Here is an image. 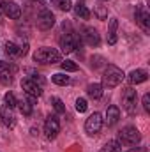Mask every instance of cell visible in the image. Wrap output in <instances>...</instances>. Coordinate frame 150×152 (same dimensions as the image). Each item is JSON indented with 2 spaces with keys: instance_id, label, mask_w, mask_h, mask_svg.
Here are the masks:
<instances>
[{
  "instance_id": "36",
  "label": "cell",
  "mask_w": 150,
  "mask_h": 152,
  "mask_svg": "<svg viewBox=\"0 0 150 152\" xmlns=\"http://www.w3.org/2000/svg\"><path fill=\"white\" fill-rule=\"evenodd\" d=\"M28 2H37V0H28Z\"/></svg>"
},
{
  "instance_id": "26",
  "label": "cell",
  "mask_w": 150,
  "mask_h": 152,
  "mask_svg": "<svg viewBox=\"0 0 150 152\" xmlns=\"http://www.w3.org/2000/svg\"><path fill=\"white\" fill-rule=\"evenodd\" d=\"M60 67H62L64 71H78V64L73 62V60H64V62H60Z\"/></svg>"
},
{
  "instance_id": "19",
  "label": "cell",
  "mask_w": 150,
  "mask_h": 152,
  "mask_svg": "<svg viewBox=\"0 0 150 152\" xmlns=\"http://www.w3.org/2000/svg\"><path fill=\"white\" fill-rule=\"evenodd\" d=\"M74 14L78 18H81V20H88L90 18V11H88V7L85 5V4H81V2H78L74 5Z\"/></svg>"
},
{
  "instance_id": "24",
  "label": "cell",
  "mask_w": 150,
  "mask_h": 152,
  "mask_svg": "<svg viewBox=\"0 0 150 152\" xmlns=\"http://www.w3.org/2000/svg\"><path fill=\"white\" fill-rule=\"evenodd\" d=\"M51 104H53V108H55L57 113H66V104L62 103V99H58V97H51Z\"/></svg>"
},
{
  "instance_id": "16",
  "label": "cell",
  "mask_w": 150,
  "mask_h": 152,
  "mask_svg": "<svg viewBox=\"0 0 150 152\" xmlns=\"http://www.w3.org/2000/svg\"><path fill=\"white\" fill-rule=\"evenodd\" d=\"M34 99L36 97H30L28 96V99H21V101H18V108H20V112L23 115H30L32 113V110H34Z\"/></svg>"
},
{
  "instance_id": "14",
  "label": "cell",
  "mask_w": 150,
  "mask_h": 152,
  "mask_svg": "<svg viewBox=\"0 0 150 152\" xmlns=\"http://www.w3.org/2000/svg\"><path fill=\"white\" fill-rule=\"evenodd\" d=\"M118 118H120V108L118 106H108V110H106V118H103V122H106L108 126H115L117 122H118Z\"/></svg>"
},
{
  "instance_id": "30",
  "label": "cell",
  "mask_w": 150,
  "mask_h": 152,
  "mask_svg": "<svg viewBox=\"0 0 150 152\" xmlns=\"http://www.w3.org/2000/svg\"><path fill=\"white\" fill-rule=\"evenodd\" d=\"M28 75H30V80H34L36 83H39L41 87L44 85V78L39 75V73H36V71H32V69H28Z\"/></svg>"
},
{
  "instance_id": "1",
  "label": "cell",
  "mask_w": 150,
  "mask_h": 152,
  "mask_svg": "<svg viewBox=\"0 0 150 152\" xmlns=\"http://www.w3.org/2000/svg\"><path fill=\"white\" fill-rule=\"evenodd\" d=\"M124 78H125V75L120 67L108 64L103 71V83L101 85H103V88H115L124 81Z\"/></svg>"
},
{
  "instance_id": "13",
  "label": "cell",
  "mask_w": 150,
  "mask_h": 152,
  "mask_svg": "<svg viewBox=\"0 0 150 152\" xmlns=\"http://www.w3.org/2000/svg\"><path fill=\"white\" fill-rule=\"evenodd\" d=\"M81 32H83L81 37H83V41H85L88 46H99L101 37H99V32H97L94 27H85Z\"/></svg>"
},
{
  "instance_id": "5",
  "label": "cell",
  "mask_w": 150,
  "mask_h": 152,
  "mask_svg": "<svg viewBox=\"0 0 150 152\" xmlns=\"http://www.w3.org/2000/svg\"><path fill=\"white\" fill-rule=\"evenodd\" d=\"M58 42H60V48L64 53H71V51H74V48H81V39L73 32L62 34L58 37Z\"/></svg>"
},
{
  "instance_id": "22",
  "label": "cell",
  "mask_w": 150,
  "mask_h": 152,
  "mask_svg": "<svg viewBox=\"0 0 150 152\" xmlns=\"http://www.w3.org/2000/svg\"><path fill=\"white\" fill-rule=\"evenodd\" d=\"M51 81L53 83H57V85H69V81H71V78L67 75H64V73H57V75H53L51 76Z\"/></svg>"
},
{
  "instance_id": "21",
  "label": "cell",
  "mask_w": 150,
  "mask_h": 152,
  "mask_svg": "<svg viewBox=\"0 0 150 152\" xmlns=\"http://www.w3.org/2000/svg\"><path fill=\"white\" fill-rule=\"evenodd\" d=\"M120 151H122V143L118 140H111V142H108L99 152H120Z\"/></svg>"
},
{
  "instance_id": "28",
  "label": "cell",
  "mask_w": 150,
  "mask_h": 152,
  "mask_svg": "<svg viewBox=\"0 0 150 152\" xmlns=\"http://www.w3.org/2000/svg\"><path fill=\"white\" fill-rule=\"evenodd\" d=\"M87 108H88V104H87V99H83V97H78V99H76V110H78L79 113H85V112H87Z\"/></svg>"
},
{
  "instance_id": "11",
  "label": "cell",
  "mask_w": 150,
  "mask_h": 152,
  "mask_svg": "<svg viewBox=\"0 0 150 152\" xmlns=\"http://www.w3.org/2000/svg\"><path fill=\"white\" fill-rule=\"evenodd\" d=\"M0 124L5 127H14L16 126V117L12 113V108H9L7 104L0 106Z\"/></svg>"
},
{
  "instance_id": "12",
  "label": "cell",
  "mask_w": 150,
  "mask_h": 152,
  "mask_svg": "<svg viewBox=\"0 0 150 152\" xmlns=\"http://www.w3.org/2000/svg\"><path fill=\"white\" fill-rule=\"evenodd\" d=\"M136 23L140 25V28L145 34L150 32V14L145 7H138V11H136Z\"/></svg>"
},
{
  "instance_id": "35",
  "label": "cell",
  "mask_w": 150,
  "mask_h": 152,
  "mask_svg": "<svg viewBox=\"0 0 150 152\" xmlns=\"http://www.w3.org/2000/svg\"><path fill=\"white\" fill-rule=\"evenodd\" d=\"M2 16H4V11H2V0H0V23L4 21V20H2Z\"/></svg>"
},
{
  "instance_id": "3",
  "label": "cell",
  "mask_w": 150,
  "mask_h": 152,
  "mask_svg": "<svg viewBox=\"0 0 150 152\" xmlns=\"http://www.w3.org/2000/svg\"><path fill=\"white\" fill-rule=\"evenodd\" d=\"M122 145H136L140 140H141V134H140V131L134 127V126H125L122 131H120V134H118V138H117Z\"/></svg>"
},
{
  "instance_id": "9",
  "label": "cell",
  "mask_w": 150,
  "mask_h": 152,
  "mask_svg": "<svg viewBox=\"0 0 150 152\" xmlns=\"http://www.w3.org/2000/svg\"><path fill=\"white\" fill-rule=\"evenodd\" d=\"M2 11L7 18L11 20H20L21 18V7L16 2H9V0H2Z\"/></svg>"
},
{
  "instance_id": "31",
  "label": "cell",
  "mask_w": 150,
  "mask_h": 152,
  "mask_svg": "<svg viewBox=\"0 0 150 152\" xmlns=\"http://www.w3.org/2000/svg\"><path fill=\"white\" fill-rule=\"evenodd\" d=\"M95 16H97L99 20H106V18H108V9H106L104 5H99V7L95 9Z\"/></svg>"
},
{
  "instance_id": "27",
  "label": "cell",
  "mask_w": 150,
  "mask_h": 152,
  "mask_svg": "<svg viewBox=\"0 0 150 152\" xmlns=\"http://www.w3.org/2000/svg\"><path fill=\"white\" fill-rule=\"evenodd\" d=\"M4 99H5V104H7L9 108H14V106L18 104V101H16V97H14L12 92H7V94L4 96Z\"/></svg>"
},
{
  "instance_id": "34",
  "label": "cell",
  "mask_w": 150,
  "mask_h": 152,
  "mask_svg": "<svg viewBox=\"0 0 150 152\" xmlns=\"http://www.w3.org/2000/svg\"><path fill=\"white\" fill-rule=\"evenodd\" d=\"M127 152H147V149H131V151Z\"/></svg>"
},
{
  "instance_id": "20",
  "label": "cell",
  "mask_w": 150,
  "mask_h": 152,
  "mask_svg": "<svg viewBox=\"0 0 150 152\" xmlns=\"http://www.w3.org/2000/svg\"><path fill=\"white\" fill-rule=\"evenodd\" d=\"M4 51H5L9 57H12V58L20 57V46H18V44H14L12 41H7V42L4 44Z\"/></svg>"
},
{
  "instance_id": "2",
  "label": "cell",
  "mask_w": 150,
  "mask_h": 152,
  "mask_svg": "<svg viewBox=\"0 0 150 152\" xmlns=\"http://www.w3.org/2000/svg\"><path fill=\"white\" fill-rule=\"evenodd\" d=\"M34 60L39 64H57V62H60V51H57L55 48H50V46H42L34 53Z\"/></svg>"
},
{
  "instance_id": "29",
  "label": "cell",
  "mask_w": 150,
  "mask_h": 152,
  "mask_svg": "<svg viewBox=\"0 0 150 152\" xmlns=\"http://www.w3.org/2000/svg\"><path fill=\"white\" fill-rule=\"evenodd\" d=\"M0 71H11L12 75L18 71V67L14 66V64H11V62H0Z\"/></svg>"
},
{
  "instance_id": "4",
  "label": "cell",
  "mask_w": 150,
  "mask_h": 152,
  "mask_svg": "<svg viewBox=\"0 0 150 152\" xmlns=\"http://www.w3.org/2000/svg\"><path fill=\"white\" fill-rule=\"evenodd\" d=\"M122 104H124V110L129 115H136V104H138V94L133 87H127L124 90V96H122Z\"/></svg>"
},
{
  "instance_id": "32",
  "label": "cell",
  "mask_w": 150,
  "mask_h": 152,
  "mask_svg": "<svg viewBox=\"0 0 150 152\" xmlns=\"http://www.w3.org/2000/svg\"><path fill=\"white\" fill-rule=\"evenodd\" d=\"M103 64H104V58H103V57H92V67H94V69L101 67Z\"/></svg>"
},
{
  "instance_id": "33",
  "label": "cell",
  "mask_w": 150,
  "mask_h": 152,
  "mask_svg": "<svg viewBox=\"0 0 150 152\" xmlns=\"http://www.w3.org/2000/svg\"><path fill=\"white\" fill-rule=\"evenodd\" d=\"M143 108H145L147 113H150V94H145L143 96Z\"/></svg>"
},
{
  "instance_id": "17",
  "label": "cell",
  "mask_w": 150,
  "mask_h": 152,
  "mask_svg": "<svg viewBox=\"0 0 150 152\" xmlns=\"http://www.w3.org/2000/svg\"><path fill=\"white\" fill-rule=\"evenodd\" d=\"M117 30H118V20L111 18L110 25H108V44H115L117 42Z\"/></svg>"
},
{
  "instance_id": "10",
  "label": "cell",
  "mask_w": 150,
  "mask_h": 152,
  "mask_svg": "<svg viewBox=\"0 0 150 152\" xmlns=\"http://www.w3.org/2000/svg\"><path fill=\"white\" fill-rule=\"evenodd\" d=\"M21 88L25 90V94L27 96H30V97H39L41 94H42V87L36 83L34 80H30V78H23L21 80Z\"/></svg>"
},
{
  "instance_id": "8",
  "label": "cell",
  "mask_w": 150,
  "mask_h": 152,
  "mask_svg": "<svg viewBox=\"0 0 150 152\" xmlns=\"http://www.w3.org/2000/svg\"><path fill=\"white\" fill-rule=\"evenodd\" d=\"M55 25V16L50 9H41V12L37 14V27L39 30H50Z\"/></svg>"
},
{
  "instance_id": "7",
  "label": "cell",
  "mask_w": 150,
  "mask_h": 152,
  "mask_svg": "<svg viewBox=\"0 0 150 152\" xmlns=\"http://www.w3.org/2000/svg\"><path fill=\"white\" fill-rule=\"evenodd\" d=\"M58 131H60L58 117H57V115H50V117L46 118V122H44V134H46V138H48V140L57 138Z\"/></svg>"
},
{
  "instance_id": "23",
  "label": "cell",
  "mask_w": 150,
  "mask_h": 152,
  "mask_svg": "<svg viewBox=\"0 0 150 152\" xmlns=\"http://www.w3.org/2000/svg\"><path fill=\"white\" fill-rule=\"evenodd\" d=\"M0 83L4 87H9L12 83V73L11 71H0Z\"/></svg>"
},
{
  "instance_id": "15",
  "label": "cell",
  "mask_w": 150,
  "mask_h": 152,
  "mask_svg": "<svg viewBox=\"0 0 150 152\" xmlns=\"http://www.w3.org/2000/svg\"><path fill=\"white\" fill-rule=\"evenodd\" d=\"M147 80H149V73H147L145 69H134V71H131V75H129L131 85H140V83H145Z\"/></svg>"
},
{
  "instance_id": "18",
  "label": "cell",
  "mask_w": 150,
  "mask_h": 152,
  "mask_svg": "<svg viewBox=\"0 0 150 152\" xmlns=\"http://www.w3.org/2000/svg\"><path fill=\"white\" fill-rule=\"evenodd\" d=\"M103 85H99V83H90L88 87H87V94H88V97H92V99H99V97H103Z\"/></svg>"
},
{
  "instance_id": "6",
  "label": "cell",
  "mask_w": 150,
  "mask_h": 152,
  "mask_svg": "<svg viewBox=\"0 0 150 152\" xmlns=\"http://www.w3.org/2000/svg\"><path fill=\"white\" fill-rule=\"evenodd\" d=\"M101 127H103V115L99 113V112H94L85 120V133L90 134V136L97 134L101 131Z\"/></svg>"
},
{
  "instance_id": "25",
  "label": "cell",
  "mask_w": 150,
  "mask_h": 152,
  "mask_svg": "<svg viewBox=\"0 0 150 152\" xmlns=\"http://www.w3.org/2000/svg\"><path fill=\"white\" fill-rule=\"evenodd\" d=\"M51 2H53V5H57L60 11H69V9L73 7L71 0H51Z\"/></svg>"
}]
</instances>
